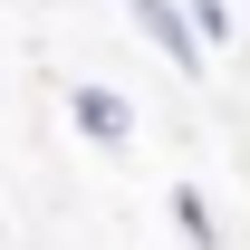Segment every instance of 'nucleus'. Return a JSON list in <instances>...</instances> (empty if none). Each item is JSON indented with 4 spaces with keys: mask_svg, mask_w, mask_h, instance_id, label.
I'll return each instance as SVG.
<instances>
[{
    "mask_svg": "<svg viewBox=\"0 0 250 250\" xmlns=\"http://www.w3.org/2000/svg\"><path fill=\"white\" fill-rule=\"evenodd\" d=\"M67 116H77L87 145H135V106L116 87H67Z\"/></svg>",
    "mask_w": 250,
    "mask_h": 250,
    "instance_id": "2",
    "label": "nucleus"
},
{
    "mask_svg": "<svg viewBox=\"0 0 250 250\" xmlns=\"http://www.w3.org/2000/svg\"><path fill=\"white\" fill-rule=\"evenodd\" d=\"M173 231H183L192 250H221V221H212V202H202L192 183H173Z\"/></svg>",
    "mask_w": 250,
    "mask_h": 250,
    "instance_id": "3",
    "label": "nucleus"
},
{
    "mask_svg": "<svg viewBox=\"0 0 250 250\" xmlns=\"http://www.w3.org/2000/svg\"><path fill=\"white\" fill-rule=\"evenodd\" d=\"M192 10V29H202V48H212V39H231V10H221V0H183Z\"/></svg>",
    "mask_w": 250,
    "mask_h": 250,
    "instance_id": "4",
    "label": "nucleus"
},
{
    "mask_svg": "<svg viewBox=\"0 0 250 250\" xmlns=\"http://www.w3.org/2000/svg\"><path fill=\"white\" fill-rule=\"evenodd\" d=\"M125 10H135V29L154 39L183 77H202V29H192V10H183V0H125Z\"/></svg>",
    "mask_w": 250,
    "mask_h": 250,
    "instance_id": "1",
    "label": "nucleus"
}]
</instances>
